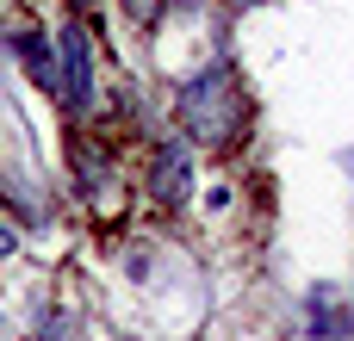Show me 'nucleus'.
<instances>
[{
	"instance_id": "6",
	"label": "nucleus",
	"mask_w": 354,
	"mask_h": 341,
	"mask_svg": "<svg viewBox=\"0 0 354 341\" xmlns=\"http://www.w3.org/2000/svg\"><path fill=\"white\" fill-rule=\"evenodd\" d=\"M12 242H19V236H12V230H6V224H0V261H6V255H12Z\"/></svg>"
},
{
	"instance_id": "3",
	"label": "nucleus",
	"mask_w": 354,
	"mask_h": 341,
	"mask_svg": "<svg viewBox=\"0 0 354 341\" xmlns=\"http://www.w3.org/2000/svg\"><path fill=\"white\" fill-rule=\"evenodd\" d=\"M149 199L156 205H187L193 199V155L180 143H162L149 162Z\"/></svg>"
},
{
	"instance_id": "4",
	"label": "nucleus",
	"mask_w": 354,
	"mask_h": 341,
	"mask_svg": "<svg viewBox=\"0 0 354 341\" xmlns=\"http://www.w3.org/2000/svg\"><path fill=\"white\" fill-rule=\"evenodd\" d=\"M305 317H311V335H330V341L354 335V317L342 311V298H336L330 286H317V292L305 298Z\"/></svg>"
},
{
	"instance_id": "5",
	"label": "nucleus",
	"mask_w": 354,
	"mask_h": 341,
	"mask_svg": "<svg viewBox=\"0 0 354 341\" xmlns=\"http://www.w3.org/2000/svg\"><path fill=\"white\" fill-rule=\"evenodd\" d=\"M156 6H162V0H124V12H131L137 25H149V19H156Z\"/></svg>"
},
{
	"instance_id": "1",
	"label": "nucleus",
	"mask_w": 354,
	"mask_h": 341,
	"mask_svg": "<svg viewBox=\"0 0 354 341\" xmlns=\"http://www.w3.org/2000/svg\"><path fill=\"white\" fill-rule=\"evenodd\" d=\"M174 118H180L187 143H199V149H224V143H236L243 124H249V93H243L236 68H230V62H205V68L180 87Z\"/></svg>"
},
{
	"instance_id": "8",
	"label": "nucleus",
	"mask_w": 354,
	"mask_h": 341,
	"mask_svg": "<svg viewBox=\"0 0 354 341\" xmlns=\"http://www.w3.org/2000/svg\"><path fill=\"white\" fill-rule=\"evenodd\" d=\"M75 6H87V0H75Z\"/></svg>"
},
{
	"instance_id": "7",
	"label": "nucleus",
	"mask_w": 354,
	"mask_h": 341,
	"mask_svg": "<svg viewBox=\"0 0 354 341\" xmlns=\"http://www.w3.org/2000/svg\"><path fill=\"white\" fill-rule=\"evenodd\" d=\"M174 6H199V0H174Z\"/></svg>"
},
{
	"instance_id": "2",
	"label": "nucleus",
	"mask_w": 354,
	"mask_h": 341,
	"mask_svg": "<svg viewBox=\"0 0 354 341\" xmlns=\"http://www.w3.org/2000/svg\"><path fill=\"white\" fill-rule=\"evenodd\" d=\"M56 93H62L75 112L93 106V37H87L81 19H68L62 37H56Z\"/></svg>"
}]
</instances>
